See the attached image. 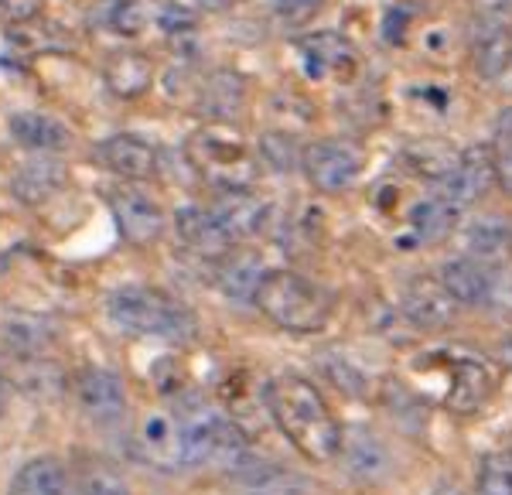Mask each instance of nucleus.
<instances>
[{"instance_id": "obj_1", "label": "nucleus", "mask_w": 512, "mask_h": 495, "mask_svg": "<svg viewBox=\"0 0 512 495\" xmlns=\"http://www.w3.org/2000/svg\"><path fill=\"white\" fill-rule=\"evenodd\" d=\"M263 400L280 427V434L294 444L308 461H332L342 451V424L332 414L315 386L301 376H274L263 386Z\"/></svg>"}, {"instance_id": "obj_2", "label": "nucleus", "mask_w": 512, "mask_h": 495, "mask_svg": "<svg viewBox=\"0 0 512 495\" xmlns=\"http://www.w3.org/2000/svg\"><path fill=\"white\" fill-rule=\"evenodd\" d=\"M106 315L113 325L137 338H161V342H192L198 321L192 311L158 287H120L106 301Z\"/></svg>"}, {"instance_id": "obj_3", "label": "nucleus", "mask_w": 512, "mask_h": 495, "mask_svg": "<svg viewBox=\"0 0 512 495\" xmlns=\"http://www.w3.org/2000/svg\"><path fill=\"white\" fill-rule=\"evenodd\" d=\"M253 304L263 311V318L291 335L321 332L335 311L332 294L304 274H294V270H267Z\"/></svg>"}, {"instance_id": "obj_4", "label": "nucleus", "mask_w": 512, "mask_h": 495, "mask_svg": "<svg viewBox=\"0 0 512 495\" xmlns=\"http://www.w3.org/2000/svg\"><path fill=\"white\" fill-rule=\"evenodd\" d=\"M185 158L198 171V178L209 181L216 192L250 188L256 181V158L233 130V123H205L185 144Z\"/></svg>"}, {"instance_id": "obj_5", "label": "nucleus", "mask_w": 512, "mask_h": 495, "mask_svg": "<svg viewBox=\"0 0 512 495\" xmlns=\"http://www.w3.org/2000/svg\"><path fill=\"white\" fill-rule=\"evenodd\" d=\"M366 168V154L355 140L345 137H325L304 147L301 154V171L308 175L311 185L325 195H338L359 178V171Z\"/></svg>"}, {"instance_id": "obj_6", "label": "nucleus", "mask_w": 512, "mask_h": 495, "mask_svg": "<svg viewBox=\"0 0 512 495\" xmlns=\"http://www.w3.org/2000/svg\"><path fill=\"white\" fill-rule=\"evenodd\" d=\"M495 185V147L492 144H472L458 154V164L434 185V195L448 198L461 212L472 205Z\"/></svg>"}, {"instance_id": "obj_7", "label": "nucleus", "mask_w": 512, "mask_h": 495, "mask_svg": "<svg viewBox=\"0 0 512 495\" xmlns=\"http://www.w3.org/2000/svg\"><path fill=\"white\" fill-rule=\"evenodd\" d=\"M76 400L82 414L96 424H117L127 417V386L113 369L86 366L76 376Z\"/></svg>"}, {"instance_id": "obj_8", "label": "nucleus", "mask_w": 512, "mask_h": 495, "mask_svg": "<svg viewBox=\"0 0 512 495\" xmlns=\"http://www.w3.org/2000/svg\"><path fill=\"white\" fill-rule=\"evenodd\" d=\"M110 212L117 219V229L127 243L151 246L164 233V212L151 195L137 192V188H113L110 192Z\"/></svg>"}, {"instance_id": "obj_9", "label": "nucleus", "mask_w": 512, "mask_h": 495, "mask_svg": "<svg viewBox=\"0 0 512 495\" xmlns=\"http://www.w3.org/2000/svg\"><path fill=\"white\" fill-rule=\"evenodd\" d=\"M297 52H301L311 79H342L352 76L355 65H359L352 41L338 35V31H315V35L297 38Z\"/></svg>"}, {"instance_id": "obj_10", "label": "nucleus", "mask_w": 512, "mask_h": 495, "mask_svg": "<svg viewBox=\"0 0 512 495\" xmlns=\"http://www.w3.org/2000/svg\"><path fill=\"white\" fill-rule=\"evenodd\" d=\"M512 65V21L506 14H489L472 35V69L478 79H502Z\"/></svg>"}, {"instance_id": "obj_11", "label": "nucleus", "mask_w": 512, "mask_h": 495, "mask_svg": "<svg viewBox=\"0 0 512 495\" xmlns=\"http://www.w3.org/2000/svg\"><path fill=\"white\" fill-rule=\"evenodd\" d=\"M400 311L414 321L417 328H448L458 315V301L444 291L441 280L434 277H414L400 294Z\"/></svg>"}, {"instance_id": "obj_12", "label": "nucleus", "mask_w": 512, "mask_h": 495, "mask_svg": "<svg viewBox=\"0 0 512 495\" xmlns=\"http://www.w3.org/2000/svg\"><path fill=\"white\" fill-rule=\"evenodd\" d=\"M495 393V373L478 359H454L448 390H444V407L451 414H478Z\"/></svg>"}, {"instance_id": "obj_13", "label": "nucleus", "mask_w": 512, "mask_h": 495, "mask_svg": "<svg viewBox=\"0 0 512 495\" xmlns=\"http://www.w3.org/2000/svg\"><path fill=\"white\" fill-rule=\"evenodd\" d=\"M96 158L123 181H151L161 168L158 151H154L144 137H134V134H117V137L103 140Z\"/></svg>"}, {"instance_id": "obj_14", "label": "nucleus", "mask_w": 512, "mask_h": 495, "mask_svg": "<svg viewBox=\"0 0 512 495\" xmlns=\"http://www.w3.org/2000/svg\"><path fill=\"white\" fill-rule=\"evenodd\" d=\"M195 110L205 123H233L246 110V79L233 69L209 72L198 89Z\"/></svg>"}, {"instance_id": "obj_15", "label": "nucleus", "mask_w": 512, "mask_h": 495, "mask_svg": "<svg viewBox=\"0 0 512 495\" xmlns=\"http://www.w3.org/2000/svg\"><path fill=\"white\" fill-rule=\"evenodd\" d=\"M495 270L499 267H489V263H482V260L458 257V260L444 263L437 280H441L444 291H448L458 304H465V308H489V297L495 287Z\"/></svg>"}, {"instance_id": "obj_16", "label": "nucleus", "mask_w": 512, "mask_h": 495, "mask_svg": "<svg viewBox=\"0 0 512 495\" xmlns=\"http://www.w3.org/2000/svg\"><path fill=\"white\" fill-rule=\"evenodd\" d=\"M212 216L222 226V233L233 243H239V239H250L267 226L270 209L250 188H233V192H219L216 205H212Z\"/></svg>"}, {"instance_id": "obj_17", "label": "nucleus", "mask_w": 512, "mask_h": 495, "mask_svg": "<svg viewBox=\"0 0 512 495\" xmlns=\"http://www.w3.org/2000/svg\"><path fill=\"white\" fill-rule=\"evenodd\" d=\"M458 226H461V209H458V205H451L448 198H441V195L420 198L414 209H410V216H407L410 236H414V243H420V246L444 243V239H451L454 233H458Z\"/></svg>"}, {"instance_id": "obj_18", "label": "nucleus", "mask_w": 512, "mask_h": 495, "mask_svg": "<svg viewBox=\"0 0 512 495\" xmlns=\"http://www.w3.org/2000/svg\"><path fill=\"white\" fill-rule=\"evenodd\" d=\"M175 226H178V239L185 243V250L198 253V257L219 260V257H226L229 246H233V239L222 233L212 209H181L175 216Z\"/></svg>"}, {"instance_id": "obj_19", "label": "nucleus", "mask_w": 512, "mask_h": 495, "mask_svg": "<svg viewBox=\"0 0 512 495\" xmlns=\"http://www.w3.org/2000/svg\"><path fill=\"white\" fill-rule=\"evenodd\" d=\"M103 79L113 96L120 99H140L154 86V62L144 52H113L103 69Z\"/></svg>"}, {"instance_id": "obj_20", "label": "nucleus", "mask_w": 512, "mask_h": 495, "mask_svg": "<svg viewBox=\"0 0 512 495\" xmlns=\"http://www.w3.org/2000/svg\"><path fill=\"white\" fill-rule=\"evenodd\" d=\"M267 277V267L260 263L256 253H233L219 257V270H216V284L219 291L229 297V301H256V291H260V280Z\"/></svg>"}, {"instance_id": "obj_21", "label": "nucleus", "mask_w": 512, "mask_h": 495, "mask_svg": "<svg viewBox=\"0 0 512 495\" xmlns=\"http://www.w3.org/2000/svg\"><path fill=\"white\" fill-rule=\"evenodd\" d=\"M137 448H140V455L158 468L181 465V427H178V420L168 417V414L147 417L144 424H140Z\"/></svg>"}, {"instance_id": "obj_22", "label": "nucleus", "mask_w": 512, "mask_h": 495, "mask_svg": "<svg viewBox=\"0 0 512 495\" xmlns=\"http://www.w3.org/2000/svg\"><path fill=\"white\" fill-rule=\"evenodd\" d=\"M11 137L18 140L24 151H38V154H59L72 140L69 130L55 117H48V113H14Z\"/></svg>"}, {"instance_id": "obj_23", "label": "nucleus", "mask_w": 512, "mask_h": 495, "mask_svg": "<svg viewBox=\"0 0 512 495\" xmlns=\"http://www.w3.org/2000/svg\"><path fill=\"white\" fill-rule=\"evenodd\" d=\"M465 257L499 267L512 257V226L506 219H478L465 229Z\"/></svg>"}, {"instance_id": "obj_24", "label": "nucleus", "mask_w": 512, "mask_h": 495, "mask_svg": "<svg viewBox=\"0 0 512 495\" xmlns=\"http://www.w3.org/2000/svg\"><path fill=\"white\" fill-rule=\"evenodd\" d=\"M11 495H76L72 492V472L59 458H31L14 475Z\"/></svg>"}, {"instance_id": "obj_25", "label": "nucleus", "mask_w": 512, "mask_h": 495, "mask_svg": "<svg viewBox=\"0 0 512 495\" xmlns=\"http://www.w3.org/2000/svg\"><path fill=\"white\" fill-rule=\"evenodd\" d=\"M62 185H65V168L59 161L48 158V154L24 164L18 175H14V195L28 205H38V202H45V198H52Z\"/></svg>"}, {"instance_id": "obj_26", "label": "nucleus", "mask_w": 512, "mask_h": 495, "mask_svg": "<svg viewBox=\"0 0 512 495\" xmlns=\"http://www.w3.org/2000/svg\"><path fill=\"white\" fill-rule=\"evenodd\" d=\"M72 492L76 495H134L120 468H113L110 461H103V458H89V455L76 461Z\"/></svg>"}, {"instance_id": "obj_27", "label": "nucleus", "mask_w": 512, "mask_h": 495, "mask_svg": "<svg viewBox=\"0 0 512 495\" xmlns=\"http://www.w3.org/2000/svg\"><path fill=\"white\" fill-rule=\"evenodd\" d=\"M458 154L451 144H444V140H417V144H410L407 151H403V161H407V168L414 171L420 178H431L434 185L441 178H448V171L458 164Z\"/></svg>"}, {"instance_id": "obj_28", "label": "nucleus", "mask_w": 512, "mask_h": 495, "mask_svg": "<svg viewBox=\"0 0 512 495\" xmlns=\"http://www.w3.org/2000/svg\"><path fill=\"white\" fill-rule=\"evenodd\" d=\"M338 455H345V461H349V472L352 475H362V478H376L379 472L386 468V451L383 444L376 441L373 434L366 431H352L342 437V451Z\"/></svg>"}, {"instance_id": "obj_29", "label": "nucleus", "mask_w": 512, "mask_h": 495, "mask_svg": "<svg viewBox=\"0 0 512 495\" xmlns=\"http://www.w3.org/2000/svg\"><path fill=\"white\" fill-rule=\"evenodd\" d=\"M472 495H512V455L509 451H495V455L482 458Z\"/></svg>"}, {"instance_id": "obj_30", "label": "nucleus", "mask_w": 512, "mask_h": 495, "mask_svg": "<svg viewBox=\"0 0 512 495\" xmlns=\"http://www.w3.org/2000/svg\"><path fill=\"white\" fill-rule=\"evenodd\" d=\"M304 147H297V140L291 134H280V130H270V134L260 137V161L267 168H274L277 175H287L294 171V164H301Z\"/></svg>"}, {"instance_id": "obj_31", "label": "nucleus", "mask_w": 512, "mask_h": 495, "mask_svg": "<svg viewBox=\"0 0 512 495\" xmlns=\"http://www.w3.org/2000/svg\"><path fill=\"white\" fill-rule=\"evenodd\" d=\"M154 24L161 31H168V35H188L198 24V14L192 7L178 4V0H164V4H158V11H154Z\"/></svg>"}, {"instance_id": "obj_32", "label": "nucleus", "mask_w": 512, "mask_h": 495, "mask_svg": "<svg viewBox=\"0 0 512 495\" xmlns=\"http://www.w3.org/2000/svg\"><path fill=\"white\" fill-rule=\"evenodd\" d=\"M321 7H325V0H277L274 14L280 18V24H287V28H301V24H308L315 18Z\"/></svg>"}, {"instance_id": "obj_33", "label": "nucleus", "mask_w": 512, "mask_h": 495, "mask_svg": "<svg viewBox=\"0 0 512 495\" xmlns=\"http://www.w3.org/2000/svg\"><path fill=\"white\" fill-rule=\"evenodd\" d=\"M41 4L45 0H0V24H31L41 14Z\"/></svg>"}, {"instance_id": "obj_34", "label": "nucleus", "mask_w": 512, "mask_h": 495, "mask_svg": "<svg viewBox=\"0 0 512 495\" xmlns=\"http://www.w3.org/2000/svg\"><path fill=\"white\" fill-rule=\"evenodd\" d=\"M495 147V185L512 198V140H499Z\"/></svg>"}, {"instance_id": "obj_35", "label": "nucleus", "mask_w": 512, "mask_h": 495, "mask_svg": "<svg viewBox=\"0 0 512 495\" xmlns=\"http://www.w3.org/2000/svg\"><path fill=\"white\" fill-rule=\"evenodd\" d=\"M495 140H512V110L499 113V127H495Z\"/></svg>"}, {"instance_id": "obj_36", "label": "nucleus", "mask_w": 512, "mask_h": 495, "mask_svg": "<svg viewBox=\"0 0 512 495\" xmlns=\"http://www.w3.org/2000/svg\"><path fill=\"white\" fill-rule=\"evenodd\" d=\"M198 4H202L205 11H229V7H236L239 0H198Z\"/></svg>"}, {"instance_id": "obj_37", "label": "nucleus", "mask_w": 512, "mask_h": 495, "mask_svg": "<svg viewBox=\"0 0 512 495\" xmlns=\"http://www.w3.org/2000/svg\"><path fill=\"white\" fill-rule=\"evenodd\" d=\"M434 495H461V492L454 489L451 482H441V485H437V489H434Z\"/></svg>"}, {"instance_id": "obj_38", "label": "nucleus", "mask_w": 512, "mask_h": 495, "mask_svg": "<svg viewBox=\"0 0 512 495\" xmlns=\"http://www.w3.org/2000/svg\"><path fill=\"white\" fill-rule=\"evenodd\" d=\"M4 407H7V393H4V386H0V414H4Z\"/></svg>"}, {"instance_id": "obj_39", "label": "nucleus", "mask_w": 512, "mask_h": 495, "mask_svg": "<svg viewBox=\"0 0 512 495\" xmlns=\"http://www.w3.org/2000/svg\"><path fill=\"white\" fill-rule=\"evenodd\" d=\"M506 352H509V359H512V338H509V345H506Z\"/></svg>"}]
</instances>
